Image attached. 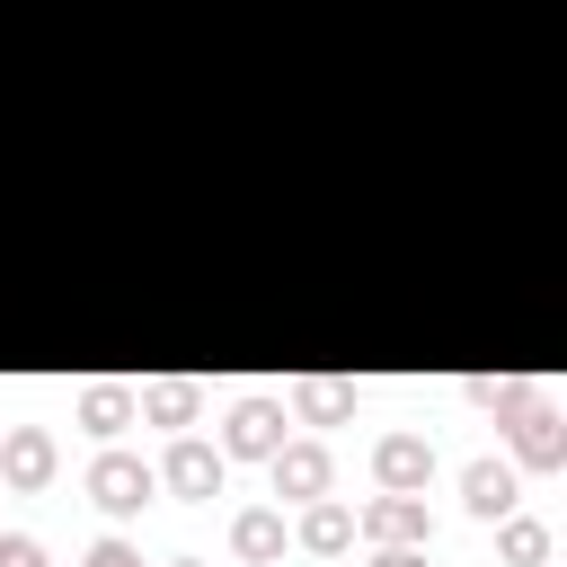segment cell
Here are the masks:
<instances>
[{
  "label": "cell",
  "instance_id": "6da1fadb",
  "mask_svg": "<svg viewBox=\"0 0 567 567\" xmlns=\"http://www.w3.org/2000/svg\"><path fill=\"white\" fill-rule=\"evenodd\" d=\"M97 487H106V505H133V487H142V478H133V470H124V461H115V470H106V478H97Z\"/></svg>",
  "mask_w": 567,
  "mask_h": 567
}]
</instances>
